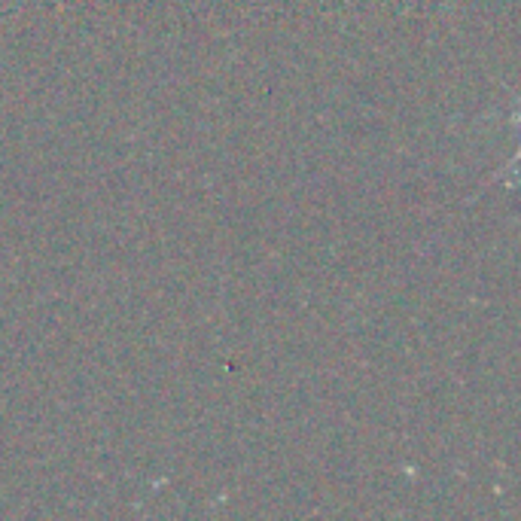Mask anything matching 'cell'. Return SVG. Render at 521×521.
Masks as SVG:
<instances>
[{
  "label": "cell",
  "instance_id": "cell-1",
  "mask_svg": "<svg viewBox=\"0 0 521 521\" xmlns=\"http://www.w3.org/2000/svg\"><path fill=\"white\" fill-rule=\"evenodd\" d=\"M518 122H521V107H518ZM515 162H521V153H518V159Z\"/></svg>",
  "mask_w": 521,
  "mask_h": 521
}]
</instances>
